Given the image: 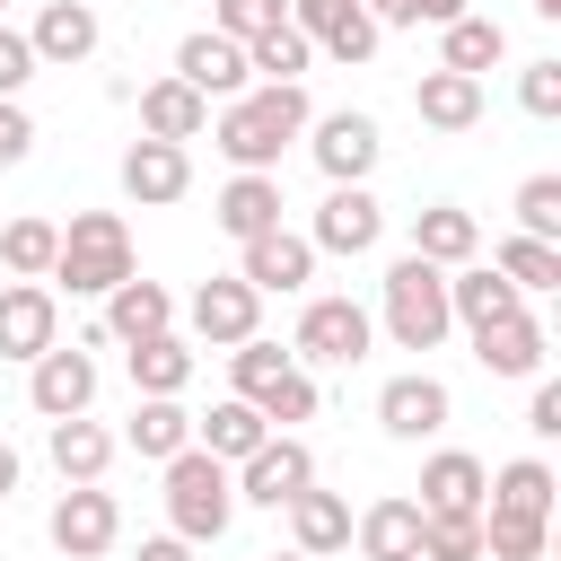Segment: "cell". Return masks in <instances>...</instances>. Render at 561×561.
I'll list each match as a JSON object with an SVG mask.
<instances>
[{
    "mask_svg": "<svg viewBox=\"0 0 561 561\" xmlns=\"http://www.w3.org/2000/svg\"><path fill=\"white\" fill-rule=\"evenodd\" d=\"M289 368H298V359H289L280 342H263V333L228 351V386H237V403H263V394H272V386H280Z\"/></svg>",
    "mask_w": 561,
    "mask_h": 561,
    "instance_id": "38",
    "label": "cell"
},
{
    "mask_svg": "<svg viewBox=\"0 0 561 561\" xmlns=\"http://www.w3.org/2000/svg\"><path fill=\"white\" fill-rule=\"evenodd\" d=\"M316 105H307V79L298 88H245L228 105H210V149L237 167V175H280V149L307 140Z\"/></svg>",
    "mask_w": 561,
    "mask_h": 561,
    "instance_id": "1",
    "label": "cell"
},
{
    "mask_svg": "<svg viewBox=\"0 0 561 561\" xmlns=\"http://www.w3.org/2000/svg\"><path fill=\"white\" fill-rule=\"evenodd\" d=\"M131 219L123 210H70L61 228V254H53V280L44 289H70V298H105L114 280H131Z\"/></svg>",
    "mask_w": 561,
    "mask_h": 561,
    "instance_id": "2",
    "label": "cell"
},
{
    "mask_svg": "<svg viewBox=\"0 0 561 561\" xmlns=\"http://www.w3.org/2000/svg\"><path fill=\"white\" fill-rule=\"evenodd\" d=\"M421 561H482V517H421Z\"/></svg>",
    "mask_w": 561,
    "mask_h": 561,
    "instance_id": "41",
    "label": "cell"
},
{
    "mask_svg": "<svg viewBox=\"0 0 561 561\" xmlns=\"http://www.w3.org/2000/svg\"><path fill=\"white\" fill-rule=\"evenodd\" d=\"M263 561H307V552H263Z\"/></svg>",
    "mask_w": 561,
    "mask_h": 561,
    "instance_id": "54",
    "label": "cell"
},
{
    "mask_svg": "<svg viewBox=\"0 0 561 561\" xmlns=\"http://www.w3.org/2000/svg\"><path fill=\"white\" fill-rule=\"evenodd\" d=\"M298 237H307L316 254H377V237H386V202H377L368 184H333Z\"/></svg>",
    "mask_w": 561,
    "mask_h": 561,
    "instance_id": "11",
    "label": "cell"
},
{
    "mask_svg": "<svg viewBox=\"0 0 561 561\" xmlns=\"http://www.w3.org/2000/svg\"><path fill=\"white\" fill-rule=\"evenodd\" d=\"M114 175H123V202L167 210V202H184V193H193V149H175V140H131Z\"/></svg>",
    "mask_w": 561,
    "mask_h": 561,
    "instance_id": "16",
    "label": "cell"
},
{
    "mask_svg": "<svg viewBox=\"0 0 561 561\" xmlns=\"http://www.w3.org/2000/svg\"><path fill=\"white\" fill-rule=\"evenodd\" d=\"M412 114H421L430 131H473V123H482V79H465V70H421V79H412Z\"/></svg>",
    "mask_w": 561,
    "mask_h": 561,
    "instance_id": "29",
    "label": "cell"
},
{
    "mask_svg": "<svg viewBox=\"0 0 561 561\" xmlns=\"http://www.w3.org/2000/svg\"><path fill=\"white\" fill-rule=\"evenodd\" d=\"M114 447H123V438H114L105 421H88V412H79V421H44V456H53L61 482H105Z\"/></svg>",
    "mask_w": 561,
    "mask_h": 561,
    "instance_id": "24",
    "label": "cell"
},
{
    "mask_svg": "<svg viewBox=\"0 0 561 561\" xmlns=\"http://www.w3.org/2000/svg\"><path fill=\"white\" fill-rule=\"evenodd\" d=\"M359 18V0H289V26L307 35V44H324L333 26H351Z\"/></svg>",
    "mask_w": 561,
    "mask_h": 561,
    "instance_id": "45",
    "label": "cell"
},
{
    "mask_svg": "<svg viewBox=\"0 0 561 561\" xmlns=\"http://www.w3.org/2000/svg\"><path fill=\"white\" fill-rule=\"evenodd\" d=\"M149 333H175V289L131 272V280H114V289H105V342H123V351H131V342H149Z\"/></svg>",
    "mask_w": 561,
    "mask_h": 561,
    "instance_id": "18",
    "label": "cell"
},
{
    "mask_svg": "<svg viewBox=\"0 0 561 561\" xmlns=\"http://www.w3.org/2000/svg\"><path fill=\"white\" fill-rule=\"evenodd\" d=\"M359 9H368L377 35H386V26H412V0H359Z\"/></svg>",
    "mask_w": 561,
    "mask_h": 561,
    "instance_id": "51",
    "label": "cell"
},
{
    "mask_svg": "<svg viewBox=\"0 0 561 561\" xmlns=\"http://www.w3.org/2000/svg\"><path fill=\"white\" fill-rule=\"evenodd\" d=\"M491 272H500L517 298H535V289H561V245H535V237H500V245H491Z\"/></svg>",
    "mask_w": 561,
    "mask_h": 561,
    "instance_id": "36",
    "label": "cell"
},
{
    "mask_svg": "<svg viewBox=\"0 0 561 561\" xmlns=\"http://www.w3.org/2000/svg\"><path fill=\"white\" fill-rule=\"evenodd\" d=\"M280 210H289V202H280V175H228V184H219V202H210V219H219L237 245H245V237H272V228H289Z\"/></svg>",
    "mask_w": 561,
    "mask_h": 561,
    "instance_id": "22",
    "label": "cell"
},
{
    "mask_svg": "<svg viewBox=\"0 0 561 561\" xmlns=\"http://www.w3.org/2000/svg\"><path fill=\"white\" fill-rule=\"evenodd\" d=\"M526 9H535V18H561V0H526Z\"/></svg>",
    "mask_w": 561,
    "mask_h": 561,
    "instance_id": "53",
    "label": "cell"
},
{
    "mask_svg": "<svg viewBox=\"0 0 561 561\" xmlns=\"http://www.w3.org/2000/svg\"><path fill=\"white\" fill-rule=\"evenodd\" d=\"M18 473H26V465H18V447H9V438H0V500H9V491H18Z\"/></svg>",
    "mask_w": 561,
    "mask_h": 561,
    "instance_id": "52",
    "label": "cell"
},
{
    "mask_svg": "<svg viewBox=\"0 0 561 561\" xmlns=\"http://www.w3.org/2000/svg\"><path fill=\"white\" fill-rule=\"evenodd\" d=\"M508 316H526V298H517L491 263H456V272H447V324L482 333V324H508Z\"/></svg>",
    "mask_w": 561,
    "mask_h": 561,
    "instance_id": "21",
    "label": "cell"
},
{
    "mask_svg": "<svg viewBox=\"0 0 561 561\" xmlns=\"http://www.w3.org/2000/svg\"><path fill=\"white\" fill-rule=\"evenodd\" d=\"M131 561H193V543H184V535H140Z\"/></svg>",
    "mask_w": 561,
    "mask_h": 561,
    "instance_id": "49",
    "label": "cell"
},
{
    "mask_svg": "<svg viewBox=\"0 0 561 561\" xmlns=\"http://www.w3.org/2000/svg\"><path fill=\"white\" fill-rule=\"evenodd\" d=\"M167 473V535H184V543H219L228 535V517H237V473L219 465V456H202V447H184V456H167L158 465Z\"/></svg>",
    "mask_w": 561,
    "mask_h": 561,
    "instance_id": "4",
    "label": "cell"
},
{
    "mask_svg": "<svg viewBox=\"0 0 561 561\" xmlns=\"http://www.w3.org/2000/svg\"><path fill=\"white\" fill-rule=\"evenodd\" d=\"M44 535H53L61 561H105L114 535H123V500H114L105 482H70V491L53 500V517H44Z\"/></svg>",
    "mask_w": 561,
    "mask_h": 561,
    "instance_id": "8",
    "label": "cell"
},
{
    "mask_svg": "<svg viewBox=\"0 0 561 561\" xmlns=\"http://www.w3.org/2000/svg\"><path fill=\"white\" fill-rule=\"evenodd\" d=\"M517 105H526L535 123H552V114H561V61H526V70H517Z\"/></svg>",
    "mask_w": 561,
    "mask_h": 561,
    "instance_id": "44",
    "label": "cell"
},
{
    "mask_svg": "<svg viewBox=\"0 0 561 561\" xmlns=\"http://www.w3.org/2000/svg\"><path fill=\"white\" fill-rule=\"evenodd\" d=\"M543 552H552V517L482 508V561H543Z\"/></svg>",
    "mask_w": 561,
    "mask_h": 561,
    "instance_id": "37",
    "label": "cell"
},
{
    "mask_svg": "<svg viewBox=\"0 0 561 561\" xmlns=\"http://www.w3.org/2000/svg\"><path fill=\"white\" fill-rule=\"evenodd\" d=\"M298 491H316V447L298 430H272L245 465H237V508H289Z\"/></svg>",
    "mask_w": 561,
    "mask_h": 561,
    "instance_id": "7",
    "label": "cell"
},
{
    "mask_svg": "<svg viewBox=\"0 0 561 561\" xmlns=\"http://www.w3.org/2000/svg\"><path fill=\"white\" fill-rule=\"evenodd\" d=\"M526 430H535V438H561V377H535V394H526Z\"/></svg>",
    "mask_w": 561,
    "mask_h": 561,
    "instance_id": "48",
    "label": "cell"
},
{
    "mask_svg": "<svg viewBox=\"0 0 561 561\" xmlns=\"http://www.w3.org/2000/svg\"><path fill=\"white\" fill-rule=\"evenodd\" d=\"M53 254H61V219L26 210V219L0 228V272H9V280H53Z\"/></svg>",
    "mask_w": 561,
    "mask_h": 561,
    "instance_id": "34",
    "label": "cell"
},
{
    "mask_svg": "<svg viewBox=\"0 0 561 561\" xmlns=\"http://www.w3.org/2000/svg\"><path fill=\"white\" fill-rule=\"evenodd\" d=\"M316 403H324V394H316V377H307V368H289V377L254 403V412H263L272 430H298V421H316Z\"/></svg>",
    "mask_w": 561,
    "mask_h": 561,
    "instance_id": "42",
    "label": "cell"
},
{
    "mask_svg": "<svg viewBox=\"0 0 561 561\" xmlns=\"http://www.w3.org/2000/svg\"><path fill=\"white\" fill-rule=\"evenodd\" d=\"M123 447H131L140 465L184 456V447H193V412H184V394H140V403H131V421H123Z\"/></svg>",
    "mask_w": 561,
    "mask_h": 561,
    "instance_id": "23",
    "label": "cell"
},
{
    "mask_svg": "<svg viewBox=\"0 0 561 561\" xmlns=\"http://www.w3.org/2000/svg\"><path fill=\"white\" fill-rule=\"evenodd\" d=\"M184 324H193V342H202V351H237V342H254V333H263V298H254L237 272H210V280L184 298Z\"/></svg>",
    "mask_w": 561,
    "mask_h": 561,
    "instance_id": "10",
    "label": "cell"
},
{
    "mask_svg": "<svg viewBox=\"0 0 561 561\" xmlns=\"http://www.w3.org/2000/svg\"><path fill=\"white\" fill-rule=\"evenodd\" d=\"M351 543H359V561H421V500H403V491L368 500L351 517Z\"/></svg>",
    "mask_w": 561,
    "mask_h": 561,
    "instance_id": "20",
    "label": "cell"
},
{
    "mask_svg": "<svg viewBox=\"0 0 561 561\" xmlns=\"http://www.w3.org/2000/svg\"><path fill=\"white\" fill-rule=\"evenodd\" d=\"M123 368H131V394H184L193 386V342L184 333H149V342L123 351Z\"/></svg>",
    "mask_w": 561,
    "mask_h": 561,
    "instance_id": "32",
    "label": "cell"
},
{
    "mask_svg": "<svg viewBox=\"0 0 561 561\" xmlns=\"http://www.w3.org/2000/svg\"><path fill=\"white\" fill-rule=\"evenodd\" d=\"M35 158V114L18 96H0V167H26Z\"/></svg>",
    "mask_w": 561,
    "mask_h": 561,
    "instance_id": "47",
    "label": "cell"
},
{
    "mask_svg": "<svg viewBox=\"0 0 561 561\" xmlns=\"http://www.w3.org/2000/svg\"><path fill=\"white\" fill-rule=\"evenodd\" d=\"M0 9H9V0H0Z\"/></svg>",
    "mask_w": 561,
    "mask_h": 561,
    "instance_id": "55",
    "label": "cell"
},
{
    "mask_svg": "<svg viewBox=\"0 0 561 561\" xmlns=\"http://www.w3.org/2000/svg\"><path fill=\"white\" fill-rule=\"evenodd\" d=\"M175 79H184L202 105H228V96H245V88H254L245 44H228V35H210V26H193V35L175 44Z\"/></svg>",
    "mask_w": 561,
    "mask_h": 561,
    "instance_id": "15",
    "label": "cell"
},
{
    "mask_svg": "<svg viewBox=\"0 0 561 561\" xmlns=\"http://www.w3.org/2000/svg\"><path fill=\"white\" fill-rule=\"evenodd\" d=\"M552 465L543 456H508L491 482H482V508H508V517H552Z\"/></svg>",
    "mask_w": 561,
    "mask_h": 561,
    "instance_id": "33",
    "label": "cell"
},
{
    "mask_svg": "<svg viewBox=\"0 0 561 561\" xmlns=\"http://www.w3.org/2000/svg\"><path fill=\"white\" fill-rule=\"evenodd\" d=\"M517 237L561 245V175H526L517 184Z\"/></svg>",
    "mask_w": 561,
    "mask_h": 561,
    "instance_id": "39",
    "label": "cell"
},
{
    "mask_svg": "<svg viewBox=\"0 0 561 561\" xmlns=\"http://www.w3.org/2000/svg\"><path fill=\"white\" fill-rule=\"evenodd\" d=\"M447 412H456V394H447V377H430V368H403V377H386V386H377V430H386V438H403V447L438 438V430H447Z\"/></svg>",
    "mask_w": 561,
    "mask_h": 561,
    "instance_id": "12",
    "label": "cell"
},
{
    "mask_svg": "<svg viewBox=\"0 0 561 561\" xmlns=\"http://www.w3.org/2000/svg\"><path fill=\"white\" fill-rule=\"evenodd\" d=\"M377 44H386V35H377V26H368V9H359V18H351V26H333L316 53H324V61H342V70H359V61H377Z\"/></svg>",
    "mask_w": 561,
    "mask_h": 561,
    "instance_id": "43",
    "label": "cell"
},
{
    "mask_svg": "<svg viewBox=\"0 0 561 561\" xmlns=\"http://www.w3.org/2000/svg\"><path fill=\"white\" fill-rule=\"evenodd\" d=\"M26 44H35V70H79V61L105 44V26H96L88 0H44L35 26H26Z\"/></svg>",
    "mask_w": 561,
    "mask_h": 561,
    "instance_id": "17",
    "label": "cell"
},
{
    "mask_svg": "<svg viewBox=\"0 0 561 561\" xmlns=\"http://www.w3.org/2000/svg\"><path fill=\"white\" fill-rule=\"evenodd\" d=\"M473 0H412V26H456Z\"/></svg>",
    "mask_w": 561,
    "mask_h": 561,
    "instance_id": "50",
    "label": "cell"
},
{
    "mask_svg": "<svg viewBox=\"0 0 561 561\" xmlns=\"http://www.w3.org/2000/svg\"><path fill=\"white\" fill-rule=\"evenodd\" d=\"M307 61H316V44H307L289 18H280L272 35H254V44H245V70H254V88H298V79H307Z\"/></svg>",
    "mask_w": 561,
    "mask_h": 561,
    "instance_id": "35",
    "label": "cell"
},
{
    "mask_svg": "<svg viewBox=\"0 0 561 561\" xmlns=\"http://www.w3.org/2000/svg\"><path fill=\"white\" fill-rule=\"evenodd\" d=\"M26 79H35V44H26V26L0 18V96H26Z\"/></svg>",
    "mask_w": 561,
    "mask_h": 561,
    "instance_id": "46",
    "label": "cell"
},
{
    "mask_svg": "<svg viewBox=\"0 0 561 561\" xmlns=\"http://www.w3.org/2000/svg\"><path fill=\"white\" fill-rule=\"evenodd\" d=\"M543 351H552V342H543L535 316H508V324H482V333H473V359H482L491 377H543Z\"/></svg>",
    "mask_w": 561,
    "mask_h": 561,
    "instance_id": "31",
    "label": "cell"
},
{
    "mask_svg": "<svg viewBox=\"0 0 561 561\" xmlns=\"http://www.w3.org/2000/svg\"><path fill=\"white\" fill-rule=\"evenodd\" d=\"M482 456H465V447H438V456H421V517H482Z\"/></svg>",
    "mask_w": 561,
    "mask_h": 561,
    "instance_id": "19",
    "label": "cell"
},
{
    "mask_svg": "<svg viewBox=\"0 0 561 561\" xmlns=\"http://www.w3.org/2000/svg\"><path fill=\"white\" fill-rule=\"evenodd\" d=\"M377 324H386L394 351H438V342L456 333V324H447V272L403 245V254L386 263V280H377Z\"/></svg>",
    "mask_w": 561,
    "mask_h": 561,
    "instance_id": "3",
    "label": "cell"
},
{
    "mask_svg": "<svg viewBox=\"0 0 561 561\" xmlns=\"http://www.w3.org/2000/svg\"><path fill=\"white\" fill-rule=\"evenodd\" d=\"M280 18H289V0H210V35H228V44H254Z\"/></svg>",
    "mask_w": 561,
    "mask_h": 561,
    "instance_id": "40",
    "label": "cell"
},
{
    "mask_svg": "<svg viewBox=\"0 0 561 561\" xmlns=\"http://www.w3.org/2000/svg\"><path fill=\"white\" fill-rule=\"evenodd\" d=\"M61 342V289L44 280H0V359H44Z\"/></svg>",
    "mask_w": 561,
    "mask_h": 561,
    "instance_id": "13",
    "label": "cell"
},
{
    "mask_svg": "<svg viewBox=\"0 0 561 561\" xmlns=\"http://www.w3.org/2000/svg\"><path fill=\"white\" fill-rule=\"evenodd\" d=\"M202 131H210V105H202L175 70L140 88V140H175V149H184V140H202Z\"/></svg>",
    "mask_w": 561,
    "mask_h": 561,
    "instance_id": "25",
    "label": "cell"
},
{
    "mask_svg": "<svg viewBox=\"0 0 561 561\" xmlns=\"http://www.w3.org/2000/svg\"><path fill=\"white\" fill-rule=\"evenodd\" d=\"M473 245H482V219H473L465 202H430V210H412V254H421V263L456 272V263H473Z\"/></svg>",
    "mask_w": 561,
    "mask_h": 561,
    "instance_id": "26",
    "label": "cell"
},
{
    "mask_svg": "<svg viewBox=\"0 0 561 561\" xmlns=\"http://www.w3.org/2000/svg\"><path fill=\"white\" fill-rule=\"evenodd\" d=\"M263 438H272V421H263L254 403H237V394H228V403H210V412H193V447H202V456H219L228 473H237Z\"/></svg>",
    "mask_w": 561,
    "mask_h": 561,
    "instance_id": "27",
    "label": "cell"
},
{
    "mask_svg": "<svg viewBox=\"0 0 561 561\" xmlns=\"http://www.w3.org/2000/svg\"><path fill=\"white\" fill-rule=\"evenodd\" d=\"M280 517H289V552H307V561H324V552H342V543H351V500H342V491H324V482H316V491H298Z\"/></svg>",
    "mask_w": 561,
    "mask_h": 561,
    "instance_id": "28",
    "label": "cell"
},
{
    "mask_svg": "<svg viewBox=\"0 0 561 561\" xmlns=\"http://www.w3.org/2000/svg\"><path fill=\"white\" fill-rule=\"evenodd\" d=\"M500 61H508V26H500V18L465 9L456 26H438V70H465V79H482V70H500Z\"/></svg>",
    "mask_w": 561,
    "mask_h": 561,
    "instance_id": "30",
    "label": "cell"
},
{
    "mask_svg": "<svg viewBox=\"0 0 561 561\" xmlns=\"http://www.w3.org/2000/svg\"><path fill=\"white\" fill-rule=\"evenodd\" d=\"M96 342L105 333H79V342H53L35 368H26V403L44 412V421H79L88 403H96Z\"/></svg>",
    "mask_w": 561,
    "mask_h": 561,
    "instance_id": "6",
    "label": "cell"
},
{
    "mask_svg": "<svg viewBox=\"0 0 561 561\" xmlns=\"http://www.w3.org/2000/svg\"><path fill=\"white\" fill-rule=\"evenodd\" d=\"M307 158L324 167V184H368L377 158H386V131H377V114L342 105V114H316L307 123Z\"/></svg>",
    "mask_w": 561,
    "mask_h": 561,
    "instance_id": "9",
    "label": "cell"
},
{
    "mask_svg": "<svg viewBox=\"0 0 561 561\" xmlns=\"http://www.w3.org/2000/svg\"><path fill=\"white\" fill-rule=\"evenodd\" d=\"M237 280H245L254 298H298V289L316 280V245H307L298 228H272V237H245V245H237Z\"/></svg>",
    "mask_w": 561,
    "mask_h": 561,
    "instance_id": "14",
    "label": "cell"
},
{
    "mask_svg": "<svg viewBox=\"0 0 561 561\" xmlns=\"http://www.w3.org/2000/svg\"><path fill=\"white\" fill-rule=\"evenodd\" d=\"M368 342H377V316H368L359 298L324 289V298H307V307H298L289 359H298L307 377H316V368H359V359H368Z\"/></svg>",
    "mask_w": 561,
    "mask_h": 561,
    "instance_id": "5",
    "label": "cell"
}]
</instances>
